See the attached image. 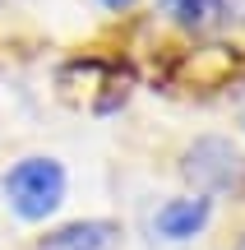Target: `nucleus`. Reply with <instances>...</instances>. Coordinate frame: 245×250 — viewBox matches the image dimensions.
<instances>
[{"label":"nucleus","mask_w":245,"mask_h":250,"mask_svg":"<svg viewBox=\"0 0 245 250\" xmlns=\"http://www.w3.org/2000/svg\"><path fill=\"white\" fill-rule=\"evenodd\" d=\"M120 223L111 218H79V223H65L56 232L37 236L33 250H120Z\"/></svg>","instance_id":"nucleus-4"},{"label":"nucleus","mask_w":245,"mask_h":250,"mask_svg":"<svg viewBox=\"0 0 245 250\" xmlns=\"http://www.w3.org/2000/svg\"><path fill=\"white\" fill-rule=\"evenodd\" d=\"M162 9L181 28H222L245 19V0H162Z\"/></svg>","instance_id":"nucleus-5"},{"label":"nucleus","mask_w":245,"mask_h":250,"mask_svg":"<svg viewBox=\"0 0 245 250\" xmlns=\"http://www.w3.org/2000/svg\"><path fill=\"white\" fill-rule=\"evenodd\" d=\"M97 5H107V9H130L134 0H97Z\"/></svg>","instance_id":"nucleus-7"},{"label":"nucleus","mask_w":245,"mask_h":250,"mask_svg":"<svg viewBox=\"0 0 245 250\" xmlns=\"http://www.w3.org/2000/svg\"><path fill=\"white\" fill-rule=\"evenodd\" d=\"M0 5H9V0H0Z\"/></svg>","instance_id":"nucleus-8"},{"label":"nucleus","mask_w":245,"mask_h":250,"mask_svg":"<svg viewBox=\"0 0 245 250\" xmlns=\"http://www.w3.org/2000/svg\"><path fill=\"white\" fill-rule=\"evenodd\" d=\"M208 223H213V199H204V195H176V199H167V204L153 213V236L181 246V241H194Z\"/></svg>","instance_id":"nucleus-3"},{"label":"nucleus","mask_w":245,"mask_h":250,"mask_svg":"<svg viewBox=\"0 0 245 250\" xmlns=\"http://www.w3.org/2000/svg\"><path fill=\"white\" fill-rule=\"evenodd\" d=\"M181 176L194 186V195H231L245 186V153L227 134H199L190 148L181 153Z\"/></svg>","instance_id":"nucleus-2"},{"label":"nucleus","mask_w":245,"mask_h":250,"mask_svg":"<svg viewBox=\"0 0 245 250\" xmlns=\"http://www.w3.org/2000/svg\"><path fill=\"white\" fill-rule=\"evenodd\" d=\"M65 162L60 158H46V153H33V158H19L14 167L0 176V195H5L9 213L23 218V223H42L51 218L56 208L65 204Z\"/></svg>","instance_id":"nucleus-1"},{"label":"nucleus","mask_w":245,"mask_h":250,"mask_svg":"<svg viewBox=\"0 0 245 250\" xmlns=\"http://www.w3.org/2000/svg\"><path fill=\"white\" fill-rule=\"evenodd\" d=\"M241 250H245V241H241Z\"/></svg>","instance_id":"nucleus-9"},{"label":"nucleus","mask_w":245,"mask_h":250,"mask_svg":"<svg viewBox=\"0 0 245 250\" xmlns=\"http://www.w3.org/2000/svg\"><path fill=\"white\" fill-rule=\"evenodd\" d=\"M236 116H241V125H245V83L236 88Z\"/></svg>","instance_id":"nucleus-6"}]
</instances>
